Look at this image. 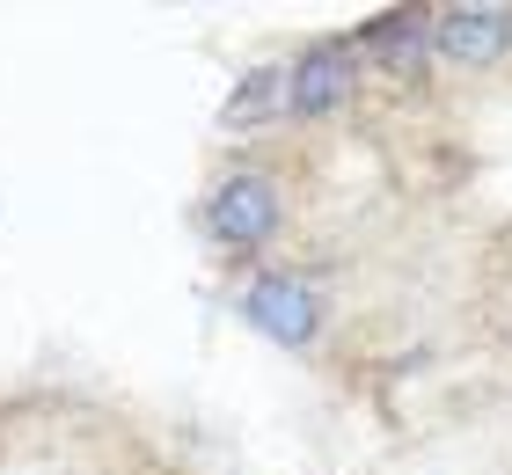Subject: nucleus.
<instances>
[{"instance_id": "2", "label": "nucleus", "mask_w": 512, "mask_h": 475, "mask_svg": "<svg viewBox=\"0 0 512 475\" xmlns=\"http://www.w3.org/2000/svg\"><path fill=\"white\" fill-rule=\"evenodd\" d=\"M242 315L264 329L271 344H315V329H322V300H315V285H300L293 271H256L249 278V293H242Z\"/></svg>"}, {"instance_id": "1", "label": "nucleus", "mask_w": 512, "mask_h": 475, "mask_svg": "<svg viewBox=\"0 0 512 475\" xmlns=\"http://www.w3.org/2000/svg\"><path fill=\"white\" fill-rule=\"evenodd\" d=\"M278 220H286V198L264 169H227L213 190H205V234L227 249V256H256L271 249Z\"/></svg>"}, {"instance_id": "4", "label": "nucleus", "mask_w": 512, "mask_h": 475, "mask_svg": "<svg viewBox=\"0 0 512 475\" xmlns=\"http://www.w3.org/2000/svg\"><path fill=\"white\" fill-rule=\"evenodd\" d=\"M432 44L461 66H491L512 44V8H447L432 15Z\"/></svg>"}, {"instance_id": "6", "label": "nucleus", "mask_w": 512, "mask_h": 475, "mask_svg": "<svg viewBox=\"0 0 512 475\" xmlns=\"http://www.w3.org/2000/svg\"><path fill=\"white\" fill-rule=\"evenodd\" d=\"M293 110V74H286V66H256V74H242V88L235 95H227V125H271V117H286Z\"/></svg>"}, {"instance_id": "3", "label": "nucleus", "mask_w": 512, "mask_h": 475, "mask_svg": "<svg viewBox=\"0 0 512 475\" xmlns=\"http://www.w3.org/2000/svg\"><path fill=\"white\" fill-rule=\"evenodd\" d=\"M286 74H293V117H330L359 95V52L352 44H308Z\"/></svg>"}, {"instance_id": "5", "label": "nucleus", "mask_w": 512, "mask_h": 475, "mask_svg": "<svg viewBox=\"0 0 512 475\" xmlns=\"http://www.w3.org/2000/svg\"><path fill=\"white\" fill-rule=\"evenodd\" d=\"M352 52H366V59L395 66V74H417V66H425V52H432V15H425V8L374 15V22H366V30L352 37Z\"/></svg>"}]
</instances>
